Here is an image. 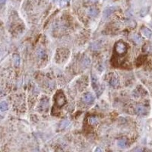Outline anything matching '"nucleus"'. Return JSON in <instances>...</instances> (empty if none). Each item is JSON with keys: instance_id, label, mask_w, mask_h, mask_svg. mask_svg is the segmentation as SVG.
I'll use <instances>...</instances> for the list:
<instances>
[{"instance_id": "f257e3e1", "label": "nucleus", "mask_w": 152, "mask_h": 152, "mask_svg": "<svg viewBox=\"0 0 152 152\" xmlns=\"http://www.w3.org/2000/svg\"><path fill=\"white\" fill-rule=\"evenodd\" d=\"M127 45L123 41H119L115 45V49L116 52L119 55H123L127 52Z\"/></svg>"}, {"instance_id": "f03ea898", "label": "nucleus", "mask_w": 152, "mask_h": 152, "mask_svg": "<svg viewBox=\"0 0 152 152\" xmlns=\"http://www.w3.org/2000/svg\"><path fill=\"white\" fill-rule=\"evenodd\" d=\"M55 101H56V104L58 107H61L64 106L66 103V99H65V97L64 94L63 92H59L56 95Z\"/></svg>"}, {"instance_id": "7ed1b4c3", "label": "nucleus", "mask_w": 152, "mask_h": 152, "mask_svg": "<svg viewBox=\"0 0 152 152\" xmlns=\"http://www.w3.org/2000/svg\"><path fill=\"white\" fill-rule=\"evenodd\" d=\"M91 84H92V87L93 88L96 90V92H102V89L100 88V86L99 85V82H98V80L97 78V77L94 75H92L91 76Z\"/></svg>"}, {"instance_id": "20e7f679", "label": "nucleus", "mask_w": 152, "mask_h": 152, "mask_svg": "<svg viewBox=\"0 0 152 152\" xmlns=\"http://www.w3.org/2000/svg\"><path fill=\"white\" fill-rule=\"evenodd\" d=\"M82 100L85 104H92L94 101V96L91 93H87L83 96Z\"/></svg>"}, {"instance_id": "39448f33", "label": "nucleus", "mask_w": 152, "mask_h": 152, "mask_svg": "<svg viewBox=\"0 0 152 152\" xmlns=\"http://www.w3.org/2000/svg\"><path fill=\"white\" fill-rule=\"evenodd\" d=\"M135 111H136L137 114L141 115V116L145 115L147 113V109H146V107H145L142 105H138L135 107Z\"/></svg>"}, {"instance_id": "423d86ee", "label": "nucleus", "mask_w": 152, "mask_h": 152, "mask_svg": "<svg viewBox=\"0 0 152 152\" xmlns=\"http://www.w3.org/2000/svg\"><path fill=\"white\" fill-rule=\"evenodd\" d=\"M141 32H142L143 35L146 37L147 38H151L152 37V31L146 27H141Z\"/></svg>"}, {"instance_id": "0eeeda50", "label": "nucleus", "mask_w": 152, "mask_h": 152, "mask_svg": "<svg viewBox=\"0 0 152 152\" xmlns=\"http://www.w3.org/2000/svg\"><path fill=\"white\" fill-rule=\"evenodd\" d=\"M109 83L112 87H116L119 85V79L116 77V75H113L112 78H111L109 81Z\"/></svg>"}, {"instance_id": "6e6552de", "label": "nucleus", "mask_w": 152, "mask_h": 152, "mask_svg": "<svg viewBox=\"0 0 152 152\" xmlns=\"http://www.w3.org/2000/svg\"><path fill=\"white\" fill-rule=\"evenodd\" d=\"M115 10H116V8H115V7H109V8H106L105 11H104V12L105 18H108L111 14H112V13L115 11Z\"/></svg>"}, {"instance_id": "1a4fd4ad", "label": "nucleus", "mask_w": 152, "mask_h": 152, "mask_svg": "<svg viewBox=\"0 0 152 152\" xmlns=\"http://www.w3.org/2000/svg\"><path fill=\"white\" fill-rule=\"evenodd\" d=\"M87 14L90 17H95L98 14V10L95 8H90L87 11Z\"/></svg>"}, {"instance_id": "9d476101", "label": "nucleus", "mask_w": 152, "mask_h": 152, "mask_svg": "<svg viewBox=\"0 0 152 152\" xmlns=\"http://www.w3.org/2000/svg\"><path fill=\"white\" fill-rule=\"evenodd\" d=\"M88 122L90 125H97L99 123V119L97 116H90L88 118Z\"/></svg>"}, {"instance_id": "9b49d317", "label": "nucleus", "mask_w": 152, "mask_h": 152, "mask_svg": "<svg viewBox=\"0 0 152 152\" xmlns=\"http://www.w3.org/2000/svg\"><path fill=\"white\" fill-rule=\"evenodd\" d=\"M126 144H127V140L126 138H121L117 141V145L122 148H124L126 146Z\"/></svg>"}, {"instance_id": "f8f14e48", "label": "nucleus", "mask_w": 152, "mask_h": 152, "mask_svg": "<svg viewBox=\"0 0 152 152\" xmlns=\"http://www.w3.org/2000/svg\"><path fill=\"white\" fill-rule=\"evenodd\" d=\"M0 109H1L2 112H5V111L8 109V104L6 101L3 100L1 102V104H0Z\"/></svg>"}, {"instance_id": "ddd939ff", "label": "nucleus", "mask_w": 152, "mask_h": 152, "mask_svg": "<svg viewBox=\"0 0 152 152\" xmlns=\"http://www.w3.org/2000/svg\"><path fill=\"white\" fill-rule=\"evenodd\" d=\"M13 60H14V64L15 66H18L20 64V57L17 54L13 55Z\"/></svg>"}, {"instance_id": "4468645a", "label": "nucleus", "mask_w": 152, "mask_h": 152, "mask_svg": "<svg viewBox=\"0 0 152 152\" xmlns=\"http://www.w3.org/2000/svg\"><path fill=\"white\" fill-rule=\"evenodd\" d=\"M69 124H70V122L68 120H64L60 124V129H65L67 126H68Z\"/></svg>"}, {"instance_id": "2eb2a0df", "label": "nucleus", "mask_w": 152, "mask_h": 152, "mask_svg": "<svg viewBox=\"0 0 152 152\" xmlns=\"http://www.w3.org/2000/svg\"><path fill=\"white\" fill-rule=\"evenodd\" d=\"M70 2V0H61L59 5L60 7H65Z\"/></svg>"}, {"instance_id": "dca6fc26", "label": "nucleus", "mask_w": 152, "mask_h": 152, "mask_svg": "<svg viewBox=\"0 0 152 152\" xmlns=\"http://www.w3.org/2000/svg\"><path fill=\"white\" fill-rule=\"evenodd\" d=\"M37 53H38V56H39L40 58H43V57L45 56V55H46L45 51H44L43 49H40L38 50Z\"/></svg>"}, {"instance_id": "f3484780", "label": "nucleus", "mask_w": 152, "mask_h": 152, "mask_svg": "<svg viewBox=\"0 0 152 152\" xmlns=\"http://www.w3.org/2000/svg\"><path fill=\"white\" fill-rule=\"evenodd\" d=\"M133 40H134V41H135V43H139L141 41V37H140L138 35H137V34H135V35L133 36Z\"/></svg>"}, {"instance_id": "a211bd4d", "label": "nucleus", "mask_w": 152, "mask_h": 152, "mask_svg": "<svg viewBox=\"0 0 152 152\" xmlns=\"http://www.w3.org/2000/svg\"><path fill=\"white\" fill-rule=\"evenodd\" d=\"M82 63H83V65L86 67V66L90 63V59H89L87 57H85V60L84 59V60L82 61Z\"/></svg>"}, {"instance_id": "6ab92c4d", "label": "nucleus", "mask_w": 152, "mask_h": 152, "mask_svg": "<svg viewBox=\"0 0 152 152\" xmlns=\"http://www.w3.org/2000/svg\"><path fill=\"white\" fill-rule=\"evenodd\" d=\"M88 1H89V2H90V3H96V2H98V0H88Z\"/></svg>"}, {"instance_id": "aec40b11", "label": "nucleus", "mask_w": 152, "mask_h": 152, "mask_svg": "<svg viewBox=\"0 0 152 152\" xmlns=\"http://www.w3.org/2000/svg\"><path fill=\"white\" fill-rule=\"evenodd\" d=\"M5 2H6V0H0V4L2 5H3Z\"/></svg>"}, {"instance_id": "412c9836", "label": "nucleus", "mask_w": 152, "mask_h": 152, "mask_svg": "<svg viewBox=\"0 0 152 152\" xmlns=\"http://www.w3.org/2000/svg\"><path fill=\"white\" fill-rule=\"evenodd\" d=\"M95 151H102V150H101L100 148H97L95 149Z\"/></svg>"}]
</instances>
